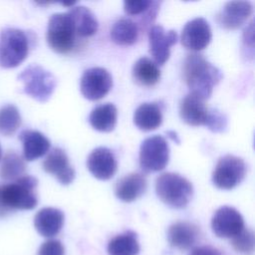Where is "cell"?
Returning a JSON list of instances; mask_svg holds the SVG:
<instances>
[{"mask_svg":"<svg viewBox=\"0 0 255 255\" xmlns=\"http://www.w3.org/2000/svg\"><path fill=\"white\" fill-rule=\"evenodd\" d=\"M185 83L193 94L203 101L210 98L213 88L221 81V71L197 53L188 54L183 64Z\"/></svg>","mask_w":255,"mask_h":255,"instance_id":"cell-1","label":"cell"},{"mask_svg":"<svg viewBox=\"0 0 255 255\" xmlns=\"http://www.w3.org/2000/svg\"><path fill=\"white\" fill-rule=\"evenodd\" d=\"M38 179L32 175H23L14 182L0 188V214L9 210H30L38 204L36 187Z\"/></svg>","mask_w":255,"mask_h":255,"instance_id":"cell-2","label":"cell"},{"mask_svg":"<svg viewBox=\"0 0 255 255\" xmlns=\"http://www.w3.org/2000/svg\"><path fill=\"white\" fill-rule=\"evenodd\" d=\"M158 198L172 208H184L192 198L193 186L184 176L175 172H164L155 180Z\"/></svg>","mask_w":255,"mask_h":255,"instance_id":"cell-3","label":"cell"},{"mask_svg":"<svg viewBox=\"0 0 255 255\" xmlns=\"http://www.w3.org/2000/svg\"><path fill=\"white\" fill-rule=\"evenodd\" d=\"M26 95L37 102L46 103L53 95L57 82L54 75L39 65H30L18 76Z\"/></svg>","mask_w":255,"mask_h":255,"instance_id":"cell-4","label":"cell"},{"mask_svg":"<svg viewBox=\"0 0 255 255\" xmlns=\"http://www.w3.org/2000/svg\"><path fill=\"white\" fill-rule=\"evenodd\" d=\"M76 31L70 14H53L48 22L46 40L50 48L59 53L67 54L73 50L76 44Z\"/></svg>","mask_w":255,"mask_h":255,"instance_id":"cell-5","label":"cell"},{"mask_svg":"<svg viewBox=\"0 0 255 255\" xmlns=\"http://www.w3.org/2000/svg\"><path fill=\"white\" fill-rule=\"evenodd\" d=\"M29 42L26 34L16 28H5L0 33V67L12 69L27 57Z\"/></svg>","mask_w":255,"mask_h":255,"instance_id":"cell-6","label":"cell"},{"mask_svg":"<svg viewBox=\"0 0 255 255\" xmlns=\"http://www.w3.org/2000/svg\"><path fill=\"white\" fill-rule=\"evenodd\" d=\"M169 146L161 135L146 137L139 147V166L144 172L162 170L168 163Z\"/></svg>","mask_w":255,"mask_h":255,"instance_id":"cell-7","label":"cell"},{"mask_svg":"<svg viewBox=\"0 0 255 255\" xmlns=\"http://www.w3.org/2000/svg\"><path fill=\"white\" fill-rule=\"evenodd\" d=\"M246 163L238 156H221L212 172V182L219 189L229 190L236 187L246 175Z\"/></svg>","mask_w":255,"mask_h":255,"instance_id":"cell-8","label":"cell"},{"mask_svg":"<svg viewBox=\"0 0 255 255\" xmlns=\"http://www.w3.org/2000/svg\"><path fill=\"white\" fill-rule=\"evenodd\" d=\"M113 79L104 68L94 67L86 70L81 78L80 90L84 98L98 101L104 98L112 89Z\"/></svg>","mask_w":255,"mask_h":255,"instance_id":"cell-9","label":"cell"},{"mask_svg":"<svg viewBox=\"0 0 255 255\" xmlns=\"http://www.w3.org/2000/svg\"><path fill=\"white\" fill-rule=\"evenodd\" d=\"M211 228L220 238H233L244 227V219L240 212L231 206H221L212 216Z\"/></svg>","mask_w":255,"mask_h":255,"instance_id":"cell-10","label":"cell"},{"mask_svg":"<svg viewBox=\"0 0 255 255\" xmlns=\"http://www.w3.org/2000/svg\"><path fill=\"white\" fill-rule=\"evenodd\" d=\"M212 38V32L209 23L202 17L194 18L188 21L180 35L181 44L189 50L201 51L205 49Z\"/></svg>","mask_w":255,"mask_h":255,"instance_id":"cell-11","label":"cell"},{"mask_svg":"<svg viewBox=\"0 0 255 255\" xmlns=\"http://www.w3.org/2000/svg\"><path fill=\"white\" fill-rule=\"evenodd\" d=\"M177 42L174 30L165 31L161 25L152 26L148 31L149 53L157 66H162L169 59L170 48Z\"/></svg>","mask_w":255,"mask_h":255,"instance_id":"cell-12","label":"cell"},{"mask_svg":"<svg viewBox=\"0 0 255 255\" xmlns=\"http://www.w3.org/2000/svg\"><path fill=\"white\" fill-rule=\"evenodd\" d=\"M43 169L52 175L63 185H69L73 182L76 172L70 164L69 158L65 150L60 147H54L49 151L43 161Z\"/></svg>","mask_w":255,"mask_h":255,"instance_id":"cell-13","label":"cell"},{"mask_svg":"<svg viewBox=\"0 0 255 255\" xmlns=\"http://www.w3.org/2000/svg\"><path fill=\"white\" fill-rule=\"evenodd\" d=\"M89 171L98 179L108 180L112 178L118 168L117 159L111 149L100 146L92 150L87 159Z\"/></svg>","mask_w":255,"mask_h":255,"instance_id":"cell-14","label":"cell"},{"mask_svg":"<svg viewBox=\"0 0 255 255\" xmlns=\"http://www.w3.org/2000/svg\"><path fill=\"white\" fill-rule=\"evenodd\" d=\"M253 6L249 1L227 2L218 13L216 20L220 27L235 30L241 27L252 15Z\"/></svg>","mask_w":255,"mask_h":255,"instance_id":"cell-15","label":"cell"},{"mask_svg":"<svg viewBox=\"0 0 255 255\" xmlns=\"http://www.w3.org/2000/svg\"><path fill=\"white\" fill-rule=\"evenodd\" d=\"M199 228L189 221H177L167 229V241L170 246L178 250H188L194 246L199 238Z\"/></svg>","mask_w":255,"mask_h":255,"instance_id":"cell-16","label":"cell"},{"mask_svg":"<svg viewBox=\"0 0 255 255\" xmlns=\"http://www.w3.org/2000/svg\"><path fill=\"white\" fill-rule=\"evenodd\" d=\"M64 213L55 207H44L34 217V226L37 232L43 237L51 238L56 236L64 225Z\"/></svg>","mask_w":255,"mask_h":255,"instance_id":"cell-17","label":"cell"},{"mask_svg":"<svg viewBox=\"0 0 255 255\" xmlns=\"http://www.w3.org/2000/svg\"><path fill=\"white\" fill-rule=\"evenodd\" d=\"M208 111L209 109L204 104V101L190 93L181 100L179 106L181 120L192 127L204 126Z\"/></svg>","mask_w":255,"mask_h":255,"instance_id":"cell-18","label":"cell"},{"mask_svg":"<svg viewBox=\"0 0 255 255\" xmlns=\"http://www.w3.org/2000/svg\"><path fill=\"white\" fill-rule=\"evenodd\" d=\"M145 177L138 172H132L120 178L115 186L116 196L124 202H131L140 197L146 190Z\"/></svg>","mask_w":255,"mask_h":255,"instance_id":"cell-19","label":"cell"},{"mask_svg":"<svg viewBox=\"0 0 255 255\" xmlns=\"http://www.w3.org/2000/svg\"><path fill=\"white\" fill-rule=\"evenodd\" d=\"M23 144V155L28 161L35 160L45 155L51 146V142L42 132L33 129H24L19 134Z\"/></svg>","mask_w":255,"mask_h":255,"instance_id":"cell-20","label":"cell"},{"mask_svg":"<svg viewBox=\"0 0 255 255\" xmlns=\"http://www.w3.org/2000/svg\"><path fill=\"white\" fill-rule=\"evenodd\" d=\"M162 123V112L156 103H143L133 113V124L143 131L157 128Z\"/></svg>","mask_w":255,"mask_h":255,"instance_id":"cell-21","label":"cell"},{"mask_svg":"<svg viewBox=\"0 0 255 255\" xmlns=\"http://www.w3.org/2000/svg\"><path fill=\"white\" fill-rule=\"evenodd\" d=\"M68 13L73 20L77 36L85 38L96 34L99 24L97 18L89 8L85 6H74L71 7Z\"/></svg>","mask_w":255,"mask_h":255,"instance_id":"cell-22","label":"cell"},{"mask_svg":"<svg viewBox=\"0 0 255 255\" xmlns=\"http://www.w3.org/2000/svg\"><path fill=\"white\" fill-rule=\"evenodd\" d=\"M118 119V110L114 104H102L94 108L89 116V122L93 128L102 132L112 131Z\"/></svg>","mask_w":255,"mask_h":255,"instance_id":"cell-23","label":"cell"},{"mask_svg":"<svg viewBox=\"0 0 255 255\" xmlns=\"http://www.w3.org/2000/svg\"><path fill=\"white\" fill-rule=\"evenodd\" d=\"M133 80L140 86L152 87L160 79L158 66L149 58H139L132 67Z\"/></svg>","mask_w":255,"mask_h":255,"instance_id":"cell-24","label":"cell"},{"mask_svg":"<svg viewBox=\"0 0 255 255\" xmlns=\"http://www.w3.org/2000/svg\"><path fill=\"white\" fill-rule=\"evenodd\" d=\"M114 43L121 46H130L134 44L138 37L137 25L128 18H122L115 22L110 32Z\"/></svg>","mask_w":255,"mask_h":255,"instance_id":"cell-25","label":"cell"},{"mask_svg":"<svg viewBox=\"0 0 255 255\" xmlns=\"http://www.w3.org/2000/svg\"><path fill=\"white\" fill-rule=\"evenodd\" d=\"M109 255H137L139 244L137 235L131 230H128L114 237L108 244Z\"/></svg>","mask_w":255,"mask_h":255,"instance_id":"cell-26","label":"cell"},{"mask_svg":"<svg viewBox=\"0 0 255 255\" xmlns=\"http://www.w3.org/2000/svg\"><path fill=\"white\" fill-rule=\"evenodd\" d=\"M26 164L22 156L14 151L7 152L0 166V176L5 180H16L24 175Z\"/></svg>","mask_w":255,"mask_h":255,"instance_id":"cell-27","label":"cell"},{"mask_svg":"<svg viewBox=\"0 0 255 255\" xmlns=\"http://www.w3.org/2000/svg\"><path fill=\"white\" fill-rule=\"evenodd\" d=\"M20 125L21 116L14 105H6L0 109V134L12 135Z\"/></svg>","mask_w":255,"mask_h":255,"instance_id":"cell-28","label":"cell"},{"mask_svg":"<svg viewBox=\"0 0 255 255\" xmlns=\"http://www.w3.org/2000/svg\"><path fill=\"white\" fill-rule=\"evenodd\" d=\"M231 245L236 252L242 255H253L254 253V232L249 228H244L240 233L231 238Z\"/></svg>","mask_w":255,"mask_h":255,"instance_id":"cell-29","label":"cell"},{"mask_svg":"<svg viewBox=\"0 0 255 255\" xmlns=\"http://www.w3.org/2000/svg\"><path fill=\"white\" fill-rule=\"evenodd\" d=\"M204 126L213 132H222L227 128V117L216 109H209Z\"/></svg>","mask_w":255,"mask_h":255,"instance_id":"cell-30","label":"cell"},{"mask_svg":"<svg viewBox=\"0 0 255 255\" xmlns=\"http://www.w3.org/2000/svg\"><path fill=\"white\" fill-rule=\"evenodd\" d=\"M152 5V1L149 0H135V1H125L124 10L128 15H138L145 13Z\"/></svg>","mask_w":255,"mask_h":255,"instance_id":"cell-31","label":"cell"},{"mask_svg":"<svg viewBox=\"0 0 255 255\" xmlns=\"http://www.w3.org/2000/svg\"><path fill=\"white\" fill-rule=\"evenodd\" d=\"M38 255H65V248L59 240L50 239L42 243Z\"/></svg>","mask_w":255,"mask_h":255,"instance_id":"cell-32","label":"cell"},{"mask_svg":"<svg viewBox=\"0 0 255 255\" xmlns=\"http://www.w3.org/2000/svg\"><path fill=\"white\" fill-rule=\"evenodd\" d=\"M188 255H221V253L212 246L203 245L192 248Z\"/></svg>","mask_w":255,"mask_h":255,"instance_id":"cell-33","label":"cell"},{"mask_svg":"<svg viewBox=\"0 0 255 255\" xmlns=\"http://www.w3.org/2000/svg\"><path fill=\"white\" fill-rule=\"evenodd\" d=\"M243 43L246 47L250 48L253 51L254 47V26L253 21L249 23V25L244 29L243 33Z\"/></svg>","mask_w":255,"mask_h":255,"instance_id":"cell-34","label":"cell"},{"mask_svg":"<svg viewBox=\"0 0 255 255\" xmlns=\"http://www.w3.org/2000/svg\"><path fill=\"white\" fill-rule=\"evenodd\" d=\"M166 134L168 135V137H170L173 141H175L176 143H180V140H179V138H178V135H177V133L175 132V131H173V130H168V131H166Z\"/></svg>","mask_w":255,"mask_h":255,"instance_id":"cell-35","label":"cell"},{"mask_svg":"<svg viewBox=\"0 0 255 255\" xmlns=\"http://www.w3.org/2000/svg\"><path fill=\"white\" fill-rule=\"evenodd\" d=\"M2 156V149H1V145H0V158Z\"/></svg>","mask_w":255,"mask_h":255,"instance_id":"cell-36","label":"cell"}]
</instances>
